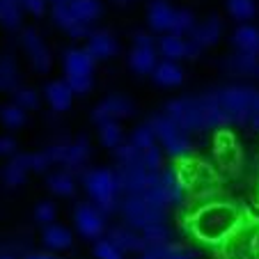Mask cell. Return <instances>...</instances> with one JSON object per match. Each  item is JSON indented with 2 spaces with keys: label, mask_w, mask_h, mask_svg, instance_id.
I'll return each instance as SVG.
<instances>
[{
  "label": "cell",
  "mask_w": 259,
  "mask_h": 259,
  "mask_svg": "<svg viewBox=\"0 0 259 259\" xmlns=\"http://www.w3.org/2000/svg\"><path fill=\"white\" fill-rule=\"evenodd\" d=\"M0 122L5 124L7 128H21L28 122V113H25L23 108L16 106V103H10V106L0 108Z\"/></svg>",
  "instance_id": "e575fe53"
},
{
  "label": "cell",
  "mask_w": 259,
  "mask_h": 259,
  "mask_svg": "<svg viewBox=\"0 0 259 259\" xmlns=\"http://www.w3.org/2000/svg\"><path fill=\"white\" fill-rule=\"evenodd\" d=\"M115 158H117V165H142V152L131 142H122L115 149Z\"/></svg>",
  "instance_id": "d590c367"
},
{
  "label": "cell",
  "mask_w": 259,
  "mask_h": 259,
  "mask_svg": "<svg viewBox=\"0 0 259 259\" xmlns=\"http://www.w3.org/2000/svg\"><path fill=\"white\" fill-rule=\"evenodd\" d=\"M248 126L259 128V90H257V92H254V99H252V108H250Z\"/></svg>",
  "instance_id": "bcb514c9"
},
{
  "label": "cell",
  "mask_w": 259,
  "mask_h": 259,
  "mask_svg": "<svg viewBox=\"0 0 259 259\" xmlns=\"http://www.w3.org/2000/svg\"><path fill=\"white\" fill-rule=\"evenodd\" d=\"M225 69L232 76H252V73H259V58H252V55H245V53H236L234 51V53L225 60Z\"/></svg>",
  "instance_id": "484cf974"
},
{
  "label": "cell",
  "mask_w": 259,
  "mask_h": 259,
  "mask_svg": "<svg viewBox=\"0 0 259 259\" xmlns=\"http://www.w3.org/2000/svg\"><path fill=\"white\" fill-rule=\"evenodd\" d=\"M53 21L58 28H62L64 32L69 34V37H73V39H88L90 32H92V28L85 23H80L76 16L71 14V10H69V5H53Z\"/></svg>",
  "instance_id": "2e32d148"
},
{
  "label": "cell",
  "mask_w": 259,
  "mask_h": 259,
  "mask_svg": "<svg viewBox=\"0 0 259 259\" xmlns=\"http://www.w3.org/2000/svg\"><path fill=\"white\" fill-rule=\"evenodd\" d=\"M106 239L117 245L122 252H145L147 250V241L142 239V234H138L136 230H131V227H126V225L110 227Z\"/></svg>",
  "instance_id": "e0dca14e"
},
{
  "label": "cell",
  "mask_w": 259,
  "mask_h": 259,
  "mask_svg": "<svg viewBox=\"0 0 259 259\" xmlns=\"http://www.w3.org/2000/svg\"><path fill=\"white\" fill-rule=\"evenodd\" d=\"M0 259H14V257H10V254H0Z\"/></svg>",
  "instance_id": "816d5d0a"
},
{
  "label": "cell",
  "mask_w": 259,
  "mask_h": 259,
  "mask_svg": "<svg viewBox=\"0 0 259 259\" xmlns=\"http://www.w3.org/2000/svg\"><path fill=\"white\" fill-rule=\"evenodd\" d=\"M85 51H88L94 60H110L117 55L119 44L110 32L97 30V32H90V37L85 39Z\"/></svg>",
  "instance_id": "9a60e30c"
},
{
  "label": "cell",
  "mask_w": 259,
  "mask_h": 259,
  "mask_svg": "<svg viewBox=\"0 0 259 259\" xmlns=\"http://www.w3.org/2000/svg\"><path fill=\"white\" fill-rule=\"evenodd\" d=\"M152 78H154V83L161 85V88H177V85L184 83V71H181V67L177 62H172V60H161V62L154 67Z\"/></svg>",
  "instance_id": "cb8c5ba5"
},
{
  "label": "cell",
  "mask_w": 259,
  "mask_h": 259,
  "mask_svg": "<svg viewBox=\"0 0 259 259\" xmlns=\"http://www.w3.org/2000/svg\"><path fill=\"white\" fill-rule=\"evenodd\" d=\"M19 5H21V10L30 12L32 16H41L46 12V3H44V0H21Z\"/></svg>",
  "instance_id": "ee69618b"
},
{
  "label": "cell",
  "mask_w": 259,
  "mask_h": 259,
  "mask_svg": "<svg viewBox=\"0 0 259 259\" xmlns=\"http://www.w3.org/2000/svg\"><path fill=\"white\" fill-rule=\"evenodd\" d=\"M94 257L97 259H124V252L115 243H110L108 239H97V243H94Z\"/></svg>",
  "instance_id": "60d3db41"
},
{
  "label": "cell",
  "mask_w": 259,
  "mask_h": 259,
  "mask_svg": "<svg viewBox=\"0 0 259 259\" xmlns=\"http://www.w3.org/2000/svg\"><path fill=\"white\" fill-rule=\"evenodd\" d=\"M163 113L186 133H202V131H218V128L230 126L215 101L213 92L202 94V97H186L175 99L165 106Z\"/></svg>",
  "instance_id": "7a4b0ae2"
},
{
  "label": "cell",
  "mask_w": 259,
  "mask_h": 259,
  "mask_svg": "<svg viewBox=\"0 0 259 259\" xmlns=\"http://www.w3.org/2000/svg\"><path fill=\"white\" fill-rule=\"evenodd\" d=\"M252 259H259V248L254 250V254H252Z\"/></svg>",
  "instance_id": "f907efd6"
},
{
  "label": "cell",
  "mask_w": 259,
  "mask_h": 259,
  "mask_svg": "<svg viewBox=\"0 0 259 259\" xmlns=\"http://www.w3.org/2000/svg\"><path fill=\"white\" fill-rule=\"evenodd\" d=\"M158 172H147L142 165H117L115 179L122 195H142L156 181Z\"/></svg>",
  "instance_id": "9c48e42d"
},
{
  "label": "cell",
  "mask_w": 259,
  "mask_h": 259,
  "mask_svg": "<svg viewBox=\"0 0 259 259\" xmlns=\"http://www.w3.org/2000/svg\"><path fill=\"white\" fill-rule=\"evenodd\" d=\"M232 44H234L236 53H245L252 55V58H259V28L257 25L243 23L234 30L232 34Z\"/></svg>",
  "instance_id": "d6986e66"
},
{
  "label": "cell",
  "mask_w": 259,
  "mask_h": 259,
  "mask_svg": "<svg viewBox=\"0 0 259 259\" xmlns=\"http://www.w3.org/2000/svg\"><path fill=\"white\" fill-rule=\"evenodd\" d=\"M243 211L227 200L202 202L186 218L191 236L204 245H227L243 230Z\"/></svg>",
  "instance_id": "6da1fadb"
},
{
  "label": "cell",
  "mask_w": 259,
  "mask_h": 259,
  "mask_svg": "<svg viewBox=\"0 0 259 259\" xmlns=\"http://www.w3.org/2000/svg\"><path fill=\"white\" fill-rule=\"evenodd\" d=\"M142 167L147 172H161L163 170V149L158 145L142 149Z\"/></svg>",
  "instance_id": "ab89813d"
},
{
  "label": "cell",
  "mask_w": 259,
  "mask_h": 259,
  "mask_svg": "<svg viewBox=\"0 0 259 259\" xmlns=\"http://www.w3.org/2000/svg\"><path fill=\"white\" fill-rule=\"evenodd\" d=\"M156 53H161L165 60L177 62V60H193V58H197L202 51L197 49L195 44H191L186 37H179V34L167 32V34H161V37L156 39Z\"/></svg>",
  "instance_id": "7c38bea8"
},
{
  "label": "cell",
  "mask_w": 259,
  "mask_h": 259,
  "mask_svg": "<svg viewBox=\"0 0 259 259\" xmlns=\"http://www.w3.org/2000/svg\"><path fill=\"white\" fill-rule=\"evenodd\" d=\"M119 211L126 220V227L136 232H142L149 225H156V223H165L167 215V211L152 206L142 195H124L119 202Z\"/></svg>",
  "instance_id": "52a82bcc"
},
{
  "label": "cell",
  "mask_w": 259,
  "mask_h": 259,
  "mask_svg": "<svg viewBox=\"0 0 259 259\" xmlns=\"http://www.w3.org/2000/svg\"><path fill=\"white\" fill-rule=\"evenodd\" d=\"M34 218H37V223H41V225H51V223H55V218H58V206L53 204V202H41V204H37V209H34Z\"/></svg>",
  "instance_id": "b9f144b4"
},
{
  "label": "cell",
  "mask_w": 259,
  "mask_h": 259,
  "mask_svg": "<svg viewBox=\"0 0 259 259\" xmlns=\"http://www.w3.org/2000/svg\"><path fill=\"white\" fill-rule=\"evenodd\" d=\"M30 172V154H14L10 158V163L3 170V181L10 188H16L21 184H25V177Z\"/></svg>",
  "instance_id": "7402d4cb"
},
{
  "label": "cell",
  "mask_w": 259,
  "mask_h": 259,
  "mask_svg": "<svg viewBox=\"0 0 259 259\" xmlns=\"http://www.w3.org/2000/svg\"><path fill=\"white\" fill-rule=\"evenodd\" d=\"M257 206H259V181H257Z\"/></svg>",
  "instance_id": "f5cc1de1"
},
{
  "label": "cell",
  "mask_w": 259,
  "mask_h": 259,
  "mask_svg": "<svg viewBox=\"0 0 259 259\" xmlns=\"http://www.w3.org/2000/svg\"><path fill=\"white\" fill-rule=\"evenodd\" d=\"M44 97L55 113L69 110V106H71V101H73V92L67 85V80H51L44 88Z\"/></svg>",
  "instance_id": "ffe728a7"
},
{
  "label": "cell",
  "mask_w": 259,
  "mask_h": 259,
  "mask_svg": "<svg viewBox=\"0 0 259 259\" xmlns=\"http://www.w3.org/2000/svg\"><path fill=\"white\" fill-rule=\"evenodd\" d=\"M90 156V142L88 138H78L76 142H69V145H64V172H80V167H83V163L88 161Z\"/></svg>",
  "instance_id": "44dd1931"
},
{
  "label": "cell",
  "mask_w": 259,
  "mask_h": 259,
  "mask_svg": "<svg viewBox=\"0 0 259 259\" xmlns=\"http://www.w3.org/2000/svg\"><path fill=\"white\" fill-rule=\"evenodd\" d=\"M34 259H55L53 254H34Z\"/></svg>",
  "instance_id": "681fc988"
},
{
  "label": "cell",
  "mask_w": 259,
  "mask_h": 259,
  "mask_svg": "<svg viewBox=\"0 0 259 259\" xmlns=\"http://www.w3.org/2000/svg\"><path fill=\"white\" fill-rule=\"evenodd\" d=\"M69 10H71V14L76 16L80 23L92 28V23L101 16L103 7L99 0H71V3H69Z\"/></svg>",
  "instance_id": "4316f807"
},
{
  "label": "cell",
  "mask_w": 259,
  "mask_h": 259,
  "mask_svg": "<svg viewBox=\"0 0 259 259\" xmlns=\"http://www.w3.org/2000/svg\"><path fill=\"white\" fill-rule=\"evenodd\" d=\"M23 49H25L30 62H32V67L37 69V71H39V73L49 71L51 64H53V58H51V53H49V49H46L44 39L37 34V30H32V28H25L23 30Z\"/></svg>",
  "instance_id": "4fadbf2b"
},
{
  "label": "cell",
  "mask_w": 259,
  "mask_h": 259,
  "mask_svg": "<svg viewBox=\"0 0 259 259\" xmlns=\"http://www.w3.org/2000/svg\"><path fill=\"white\" fill-rule=\"evenodd\" d=\"M225 7L232 19H236V21H250L257 14L254 0H225Z\"/></svg>",
  "instance_id": "836d02e7"
},
{
  "label": "cell",
  "mask_w": 259,
  "mask_h": 259,
  "mask_svg": "<svg viewBox=\"0 0 259 259\" xmlns=\"http://www.w3.org/2000/svg\"><path fill=\"white\" fill-rule=\"evenodd\" d=\"M99 140L106 149H117L119 145L124 142V133L119 122H103L99 124Z\"/></svg>",
  "instance_id": "4dcf8cb0"
},
{
  "label": "cell",
  "mask_w": 259,
  "mask_h": 259,
  "mask_svg": "<svg viewBox=\"0 0 259 259\" xmlns=\"http://www.w3.org/2000/svg\"><path fill=\"white\" fill-rule=\"evenodd\" d=\"M254 92L257 90L243 88V85H232V88H223L218 92H213L227 124H248Z\"/></svg>",
  "instance_id": "8992f818"
},
{
  "label": "cell",
  "mask_w": 259,
  "mask_h": 259,
  "mask_svg": "<svg viewBox=\"0 0 259 259\" xmlns=\"http://www.w3.org/2000/svg\"><path fill=\"white\" fill-rule=\"evenodd\" d=\"M0 23L7 30H19L23 23V10L14 0H0Z\"/></svg>",
  "instance_id": "f546056e"
},
{
  "label": "cell",
  "mask_w": 259,
  "mask_h": 259,
  "mask_svg": "<svg viewBox=\"0 0 259 259\" xmlns=\"http://www.w3.org/2000/svg\"><path fill=\"white\" fill-rule=\"evenodd\" d=\"M131 142L133 147H138V149H149V147H154V145H158L156 142V136H154V128L149 126V122L147 124H140V126L133 131V136H131Z\"/></svg>",
  "instance_id": "74e56055"
},
{
  "label": "cell",
  "mask_w": 259,
  "mask_h": 259,
  "mask_svg": "<svg viewBox=\"0 0 259 259\" xmlns=\"http://www.w3.org/2000/svg\"><path fill=\"white\" fill-rule=\"evenodd\" d=\"M51 167V161L49 156H46V152L41 154H30V170L34 172H46Z\"/></svg>",
  "instance_id": "7bdbcfd3"
},
{
  "label": "cell",
  "mask_w": 259,
  "mask_h": 259,
  "mask_svg": "<svg viewBox=\"0 0 259 259\" xmlns=\"http://www.w3.org/2000/svg\"><path fill=\"white\" fill-rule=\"evenodd\" d=\"M136 113V106L133 101H128L122 94H113V97H106L97 108L92 110V122L103 124V122H119V119H126Z\"/></svg>",
  "instance_id": "8fae6325"
},
{
  "label": "cell",
  "mask_w": 259,
  "mask_h": 259,
  "mask_svg": "<svg viewBox=\"0 0 259 259\" xmlns=\"http://www.w3.org/2000/svg\"><path fill=\"white\" fill-rule=\"evenodd\" d=\"M195 16L191 10H177L175 12V23H172V34H179V37H188L193 28H195Z\"/></svg>",
  "instance_id": "8d00e7d4"
},
{
  "label": "cell",
  "mask_w": 259,
  "mask_h": 259,
  "mask_svg": "<svg viewBox=\"0 0 259 259\" xmlns=\"http://www.w3.org/2000/svg\"><path fill=\"white\" fill-rule=\"evenodd\" d=\"M80 181H83L85 193L90 195L92 204L101 211L103 215L113 213L119 209V186L115 179V170H106V167H92V170L80 172Z\"/></svg>",
  "instance_id": "3957f363"
},
{
  "label": "cell",
  "mask_w": 259,
  "mask_h": 259,
  "mask_svg": "<svg viewBox=\"0 0 259 259\" xmlns=\"http://www.w3.org/2000/svg\"><path fill=\"white\" fill-rule=\"evenodd\" d=\"M128 64L136 73H152L154 67L158 64L156 60V46H133V51L128 53Z\"/></svg>",
  "instance_id": "d4e9b609"
},
{
  "label": "cell",
  "mask_w": 259,
  "mask_h": 259,
  "mask_svg": "<svg viewBox=\"0 0 259 259\" xmlns=\"http://www.w3.org/2000/svg\"><path fill=\"white\" fill-rule=\"evenodd\" d=\"M46 186H49L51 193H55L60 197H71L76 193V179H73V175L60 170L46 177Z\"/></svg>",
  "instance_id": "83f0119b"
},
{
  "label": "cell",
  "mask_w": 259,
  "mask_h": 259,
  "mask_svg": "<svg viewBox=\"0 0 259 259\" xmlns=\"http://www.w3.org/2000/svg\"><path fill=\"white\" fill-rule=\"evenodd\" d=\"M149 126L154 128L156 142H161V147L165 149V154L175 161L193 156V142L188 138L186 131H181L165 113H158L149 119Z\"/></svg>",
  "instance_id": "277c9868"
},
{
  "label": "cell",
  "mask_w": 259,
  "mask_h": 259,
  "mask_svg": "<svg viewBox=\"0 0 259 259\" xmlns=\"http://www.w3.org/2000/svg\"><path fill=\"white\" fill-rule=\"evenodd\" d=\"M19 67H16L14 58L12 55H5L0 58V90L3 92H14L19 88Z\"/></svg>",
  "instance_id": "f1b7e54d"
},
{
  "label": "cell",
  "mask_w": 259,
  "mask_h": 259,
  "mask_svg": "<svg viewBox=\"0 0 259 259\" xmlns=\"http://www.w3.org/2000/svg\"><path fill=\"white\" fill-rule=\"evenodd\" d=\"M12 99H14V103L19 108H23L25 113L39 108V94L34 92V90H30V88H16L14 92H12Z\"/></svg>",
  "instance_id": "f35d334b"
},
{
  "label": "cell",
  "mask_w": 259,
  "mask_h": 259,
  "mask_svg": "<svg viewBox=\"0 0 259 259\" xmlns=\"http://www.w3.org/2000/svg\"><path fill=\"white\" fill-rule=\"evenodd\" d=\"M142 259H191V254L186 250L175 248L172 243H167V245H149L142 252Z\"/></svg>",
  "instance_id": "1f68e13d"
},
{
  "label": "cell",
  "mask_w": 259,
  "mask_h": 259,
  "mask_svg": "<svg viewBox=\"0 0 259 259\" xmlns=\"http://www.w3.org/2000/svg\"><path fill=\"white\" fill-rule=\"evenodd\" d=\"M41 241L49 250L53 252H62V250H69L73 243V234L67 230L64 225H58V223H51V225L44 227V234H41Z\"/></svg>",
  "instance_id": "603a6c76"
},
{
  "label": "cell",
  "mask_w": 259,
  "mask_h": 259,
  "mask_svg": "<svg viewBox=\"0 0 259 259\" xmlns=\"http://www.w3.org/2000/svg\"><path fill=\"white\" fill-rule=\"evenodd\" d=\"M94 62L97 60L85 49H69L62 58L64 80L73 94H88L94 85Z\"/></svg>",
  "instance_id": "5b68a950"
},
{
  "label": "cell",
  "mask_w": 259,
  "mask_h": 259,
  "mask_svg": "<svg viewBox=\"0 0 259 259\" xmlns=\"http://www.w3.org/2000/svg\"><path fill=\"white\" fill-rule=\"evenodd\" d=\"M28 259H34V254H30V257H28Z\"/></svg>",
  "instance_id": "db71d44e"
},
{
  "label": "cell",
  "mask_w": 259,
  "mask_h": 259,
  "mask_svg": "<svg viewBox=\"0 0 259 259\" xmlns=\"http://www.w3.org/2000/svg\"><path fill=\"white\" fill-rule=\"evenodd\" d=\"M213 158H215V165L223 172H239L241 170V147L232 131H227V128H218V131H215Z\"/></svg>",
  "instance_id": "ba28073f"
},
{
  "label": "cell",
  "mask_w": 259,
  "mask_h": 259,
  "mask_svg": "<svg viewBox=\"0 0 259 259\" xmlns=\"http://www.w3.org/2000/svg\"><path fill=\"white\" fill-rule=\"evenodd\" d=\"M73 225H76L80 236H85L90 241H97L101 239L103 230H106V215L92 202H80L73 209Z\"/></svg>",
  "instance_id": "30bf717a"
},
{
  "label": "cell",
  "mask_w": 259,
  "mask_h": 259,
  "mask_svg": "<svg viewBox=\"0 0 259 259\" xmlns=\"http://www.w3.org/2000/svg\"><path fill=\"white\" fill-rule=\"evenodd\" d=\"M133 44H136V46H156V41H154L152 34L138 32V34H136V39H133Z\"/></svg>",
  "instance_id": "7dc6e473"
},
{
  "label": "cell",
  "mask_w": 259,
  "mask_h": 259,
  "mask_svg": "<svg viewBox=\"0 0 259 259\" xmlns=\"http://www.w3.org/2000/svg\"><path fill=\"white\" fill-rule=\"evenodd\" d=\"M16 154V140L12 136L0 138V156H14Z\"/></svg>",
  "instance_id": "f6af8a7d"
},
{
  "label": "cell",
  "mask_w": 259,
  "mask_h": 259,
  "mask_svg": "<svg viewBox=\"0 0 259 259\" xmlns=\"http://www.w3.org/2000/svg\"><path fill=\"white\" fill-rule=\"evenodd\" d=\"M142 239L147 241V248L149 245H167L172 241V230L167 227V223H156V225H149L147 230H142Z\"/></svg>",
  "instance_id": "d6a6232c"
},
{
  "label": "cell",
  "mask_w": 259,
  "mask_h": 259,
  "mask_svg": "<svg viewBox=\"0 0 259 259\" xmlns=\"http://www.w3.org/2000/svg\"><path fill=\"white\" fill-rule=\"evenodd\" d=\"M220 32H223V23H220V16L211 14L206 21H202V23H195V28L188 32L186 39L191 41V44H195L200 51H204V49H209V46L218 44Z\"/></svg>",
  "instance_id": "5bb4252c"
},
{
  "label": "cell",
  "mask_w": 259,
  "mask_h": 259,
  "mask_svg": "<svg viewBox=\"0 0 259 259\" xmlns=\"http://www.w3.org/2000/svg\"><path fill=\"white\" fill-rule=\"evenodd\" d=\"M44 3H53V5H69L71 0H44Z\"/></svg>",
  "instance_id": "c3c4849f"
},
{
  "label": "cell",
  "mask_w": 259,
  "mask_h": 259,
  "mask_svg": "<svg viewBox=\"0 0 259 259\" xmlns=\"http://www.w3.org/2000/svg\"><path fill=\"white\" fill-rule=\"evenodd\" d=\"M14 3H21V0H14Z\"/></svg>",
  "instance_id": "11a10c76"
},
{
  "label": "cell",
  "mask_w": 259,
  "mask_h": 259,
  "mask_svg": "<svg viewBox=\"0 0 259 259\" xmlns=\"http://www.w3.org/2000/svg\"><path fill=\"white\" fill-rule=\"evenodd\" d=\"M175 7L165 0H154L149 10H147V21H149V28L154 32L167 34L172 30V23H175Z\"/></svg>",
  "instance_id": "ac0fdd59"
}]
</instances>
